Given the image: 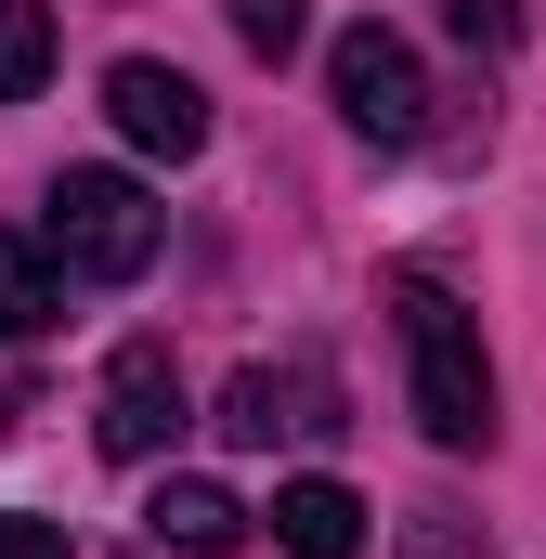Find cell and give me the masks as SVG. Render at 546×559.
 <instances>
[{
  "label": "cell",
  "instance_id": "obj_2",
  "mask_svg": "<svg viewBox=\"0 0 546 559\" xmlns=\"http://www.w3.org/2000/svg\"><path fill=\"white\" fill-rule=\"evenodd\" d=\"M156 235H169V209L143 195L131 169H66L52 209H39V248H52L66 274H92V286H131L143 261H156Z\"/></svg>",
  "mask_w": 546,
  "mask_h": 559
},
{
  "label": "cell",
  "instance_id": "obj_5",
  "mask_svg": "<svg viewBox=\"0 0 546 559\" xmlns=\"http://www.w3.org/2000/svg\"><path fill=\"white\" fill-rule=\"evenodd\" d=\"M105 118H118V131H131L143 156H169V169H182V156L209 143V92H195L182 66L131 52V66H105Z\"/></svg>",
  "mask_w": 546,
  "mask_h": 559
},
{
  "label": "cell",
  "instance_id": "obj_6",
  "mask_svg": "<svg viewBox=\"0 0 546 559\" xmlns=\"http://www.w3.org/2000/svg\"><path fill=\"white\" fill-rule=\"evenodd\" d=\"M222 429H235V442H325V429H339V378H325V365H248V378L222 391Z\"/></svg>",
  "mask_w": 546,
  "mask_h": 559
},
{
  "label": "cell",
  "instance_id": "obj_9",
  "mask_svg": "<svg viewBox=\"0 0 546 559\" xmlns=\"http://www.w3.org/2000/svg\"><path fill=\"white\" fill-rule=\"evenodd\" d=\"M52 312H66L52 248H39V235H0V338H52Z\"/></svg>",
  "mask_w": 546,
  "mask_h": 559
},
{
  "label": "cell",
  "instance_id": "obj_1",
  "mask_svg": "<svg viewBox=\"0 0 546 559\" xmlns=\"http://www.w3.org/2000/svg\"><path fill=\"white\" fill-rule=\"evenodd\" d=\"M391 338H404V404L442 455H482L495 442V365H482V325L442 274H391Z\"/></svg>",
  "mask_w": 546,
  "mask_h": 559
},
{
  "label": "cell",
  "instance_id": "obj_14",
  "mask_svg": "<svg viewBox=\"0 0 546 559\" xmlns=\"http://www.w3.org/2000/svg\"><path fill=\"white\" fill-rule=\"evenodd\" d=\"M404 559H482V534H468V521H442V508H429V521H416V534H404Z\"/></svg>",
  "mask_w": 546,
  "mask_h": 559
},
{
  "label": "cell",
  "instance_id": "obj_7",
  "mask_svg": "<svg viewBox=\"0 0 546 559\" xmlns=\"http://www.w3.org/2000/svg\"><path fill=\"white\" fill-rule=\"evenodd\" d=\"M273 547L286 559H365V495L352 481H286L273 495Z\"/></svg>",
  "mask_w": 546,
  "mask_h": 559
},
{
  "label": "cell",
  "instance_id": "obj_11",
  "mask_svg": "<svg viewBox=\"0 0 546 559\" xmlns=\"http://www.w3.org/2000/svg\"><path fill=\"white\" fill-rule=\"evenodd\" d=\"M235 39H248L261 66H286V52L312 39V0H235Z\"/></svg>",
  "mask_w": 546,
  "mask_h": 559
},
{
  "label": "cell",
  "instance_id": "obj_13",
  "mask_svg": "<svg viewBox=\"0 0 546 559\" xmlns=\"http://www.w3.org/2000/svg\"><path fill=\"white\" fill-rule=\"evenodd\" d=\"M0 559H79V547H66V521H39V508H0Z\"/></svg>",
  "mask_w": 546,
  "mask_h": 559
},
{
  "label": "cell",
  "instance_id": "obj_4",
  "mask_svg": "<svg viewBox=\"0 0 546 559\" xmlns=\"http://www.w3.org/2000/svg\"><path fill=\"white\" fill-rule=\"evenodd\" d=\"M182 417H195V404H182V365H169L156 338H131V352L105 365V404H92V442H105L118 468H143V455H169V442H182Z\"/></svg>",
  "mask_w": 546,
  "mask_h": 559
},
{
  "label": "cell",
  "instance_id": "obj_10",
  "mask_svg": "<svg viewBox=\"0 0 546 559\" xmlns=\"http://www.w3.org/2000/svg\"><path fill=\"white\" fill-rule=\"evenodd\" d=\"M52 79V13L39 0H0V105H26Z\"/></svg>",
  "mask_w": 546,
  "mask_h": 559
},
{
  "label": "cell",
  "instance_id": "obj_3",
  "mask_svg": "<svg viewBox=\"0 0 546 559\" xmlns=\"http://www.w3.org/2000/svg\"><path fill=\"white\" fill-rule=\"evenodd\" d=\"M325 92H339V118H352V131H365V143H391V156L429 131V79H416V39H391L378 13L325 39Z\"/></svg>",
  "mask_w": 546,
  "mask_h": 559
},
{
  "label": "cell",
  "instance_id": "obj_8",
  "mask_svg": "<svg viewBox=\"0 0 546 559\" xmlns=\"http://www.w3.org/2000/svg\"><path fill=\"white\" fill-rule=\"evenodd\" d=\"M143 534H156V547H182V559H222V547H248V508H235L222 481H156Z\"/></svg>",
  "mask_w": 546,
  "mask_h": 559
},
{
  "label": "cell",
  "instance_id": "obj_12",
  "mask_svg": "<svg viewBox=\"0 0 546 559\" xmlns=\"http://www.w3.org/2000/svg\"><path fill=\"white\" fill-rule=\"evenodd\" d=\"M442 26L468 52H521V0H442Z\"/></svg>",
  "mask_w": 546,
  "mask_h": 559
}]
</instances>
